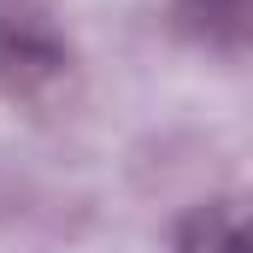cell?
<instances>
[{
	"label": "cell",
	"mask_w": 253,
	"mask_h": 253,
	"mask_svg": "<svg viewBox=\"0 0 253 253\" xmlns=\"http://www.w3.org/2000/svg\"><path fill=\"white\" fill-rule=\"evenodd\" d=\"M65 77V42L36 0H0V88L42 94Z\"/></svg>",
	"instance_id": "cell-1"
},
{
	"label": "cell",
	"mask_w": 253,
	"mask_h": 253,
	"mask_svg": "<svg viewBox=\"0 0 253 253\" xmlns=\"http://www.w3.org/2000/svg\"><path fill=\"white\" fill-rule=\"evenodd\" d=\"M177 253H248V218L236 200H200L177 224Z\"/></svg>",
	"instance_id": "cell-2"
},
{
	"label": "cell",
	"mask_w": 253,
	"mask_h": 253,
	"mask_svg": "<svg viewBox=\"0 0 253 253\" xmlns=\"http://www.w3.org/2000/svg\"><path fill=\"white\" fill-rule=\"evenodd\" d=\"M183 12L194 18L200 36H212L224 47H242V36H248V0H183Z\"/></svg>",
	"instance_id": "cell-3"
}]
</instances>
